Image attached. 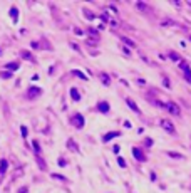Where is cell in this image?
I'll return each instance as SVG.
<instances>
[{
    "label": "cell",
    "instance_id": "ba28073f",
    "mask_svg": "<svg viewBox=\"0 0 191 193\" xmlns=\"http://www.w3.org/2000/svg\"><path fill=\"white\" fill-rule=\"evenodd\" d=\"M70 96H72V99H74V101H79V99H81V94H79V91H77L75 87H72V89H70Z\"/></svg>",
    "mask_w": 191,
    "mask_h": 193
},
{
    "label": "cell",
    "instance_id": "5b68a950",
    "mask_svg": "<svg viewBox=\"0 0 191 193\" xmlns=\"http://www.w3.org/2000/svg\"><path fill=\"white\" fill-rule=\"evenodd\" d=\"M117 136H121V131H111V133H107L106 136H102V141H104V143H107L109 140L117 138Z\"/></svg>",
    "mask_w": 191,
    "mask_h": 193
},
{
    "label": "cell",
    "instance_id": "9a60e30c",
    "mask_svg": "<svg viewBox=\"0 0 191 193\" xmlns=\"http://www.w3.org/2000/svg\"><path fill=\"white\" fill-rule=\"evenodd\" d=\"M168 156H173V158H178V160H183L184 158L183 154H179V153H168Z\"/></svg>",
    "mask_w": 191,
    "mask_h": 193
},
{
    "label": "cell",
    "instance_id": "4fadbf2b",
    "mask_svg": "<svg viewBox=\"0 0 191 193\" xmlns=\"http://www.w3.org/2000/svg\"><path fill=\"white\" fill-rule=\"evenodd\" d=\"M67 145H69V148H70V149H74V151H77V145H75V143H74L72 140H69V141H67Z\"/></svg>",
    "mask_w": 191,
    "mask_h": 193
},
{
    "label": "cell",
    "instance_id": "2e32d148",
    "mask_svg": "<svg viewBox=\"0 0 191 193\" xmlns=\"http://www.w3.org/2000/svg\"><path fill=\"white\" fill-rule=\"evenodd\" d=\"M74 76H79V77H81V79H86V81H87V77H86V74L79 72V71H74Z\"/></svg>",
    "mask_w": 191,
    "mask_h": 193
},
{
    "label": "cell",
    "instance_id": "277c9868",
    "mask_svg": "<svg viewBox=\"0 0 191 193\" xmlns=\"http://www.w3.org/2000/svg\"><path fill=\"white\" fill-rule=\"evenodd\" d=\"M97 111H101V113H109V102H107V101H101V102L97 104Z\"/></svg>",
    "mask_w": 191,
    "mask_h": 193
},
{
    "label": "cell",
    "instance_id": "ffe728a7",
    "mask_svg": "<svg viewBox=\"0 0 191 193\" xmlns=\"http://www.w3.org/2000/svg\"><path fill=\"white\" fill-rule=\"evenodd\" d=\"M186 79H188V82H191V74H188V76H186Z\"/></svg>",
    "mask_w": 191,
    "mask_h": 193
},
{
    "label": "cell",
    "instance_id": "8fae6325",
    "mask_svg": "<svg viewBox=\"0 0 191 193\" xmlns=\"http://www.w3.org/2000/svg\"><path fill=\"white\" fill-rule=\"evenodd\" d=\"M7 69H10V71H17V69H19V62H10V64H7Z\"/></svg>",
    "mask_w": 191,
    "mask_h": 193
},
{
    "label": "cell",
    "instance_id": "d6986e66",
    "mask_svg": "<svg viewBox=\"0 0 191 193\" xmlns=\"http://www.w3.org/2000/svg\"><path fill=\"white\" fill-rule=\"evenodd\" d=\"M117 161H119V166H123V168L126 166V161H124L123 158H117Z\"/></svg>",
    "mask_w": 191,
    "mask_h": 193
},
{
    "label": "cell",
    "instance_id": "6da1fadb",
    "mask_svg": "<svg viewBox=\"0 0 191 193\" xmlns=\"http://www.w3.org/2000/svg\"><path fill=\"white\" fill-rule=\"evenodd\" d=\"M166 109H168L171 114H174V116H179V114H181V109H179V106H178L176 102H166Z\"/></svg>",
    "mask_w": 191,
    "mask_h": 193
},
{
    "label": "cell",
    "instance_id": "7a4b0ae2",
    "mask_svg": "<svg viewBox=\"0 0 191 193\" xmlns=\"http://www.w3.org/2000/svg\"><path fill=\"white\" fill-rule=\"evenodd\" d=\"M70 121H72V124H74L75 128L84 126V116H82V114H74V116L70 118Z\"/></svg>",
    "mask_w": 191,
    "mask_h": 193
},
{
    "label": "cell",
    "instance_id": "7c38bea8",
    "mask_svg": "<svg viewBox=\"0 0 191 193\" xmlns=\"http://www.w3.org/2000/svg\"><path fill=\"white\" fill-rule=\"evenodd\" d=\"M35 93L40 94V89H35V87H32V89H29V94H30V98H34V96H37Z\"/></svg>",
    "mask_w": 191,
    "mask_h": 193
},
{
    "label": "cell",
    "instance_id": "52a82bcc",
    "mask_svg": "<svg viewBox=\"0 0 191 193\" xmlns=\"http://www.w3.org/2000/svg\"><path fill=\"white\" fill-rule=\"evenodd\" d=\"M126 102L129 104V107L132 109V111H134V113H139V107L136 106V102H134V101L131 99V98H128V99H126Z\"/></svg>",
    "mask_w": 191,
    "mask_h": 193
},
{
    "label": "cell",
    "instance_id": "3957f363",
    "mask_svg": "<svg viewBox=\"0 0 191 193\" xmlns=\"http://www.w3.org/2000/svg\"><path fill=\"white\" fill-rule=\"evenodd\" d=\"M161 126H163V129H166L169 134H174V126L171 124V121H168V119H161Z\"/></svg>",
    "mask_w": 191,
    "mask_h": 193
},
{
    "label": "cell",
    "instance_id": "5bb4252c",
    "mask_svg": "<svg viewBox=\"0 0 191 193\" xmlns=\"http://www.w3.org/2000/svg\"><path fill=\"white\" fill-rule=\"evenodd\" d=\"M137 8H141V10H144V12H149L151 8L148 5H144V4H137Z\"/></svg>",
    "mask_w": 191,
    "mask_h": 193
},
{
    "label": "cell",
    "instance_id": "8992f818",
    "mask_svg": "<svg viewBox=\"0 0 191 193\" xmlns=\"http://www.w3.org/2000/svg\"><path fill=\"white\" fill-rule=\"evenodd\" d=\"M132 154H134V158L139 161H146V156L143 154V151L141 149H137V148H132Z\"/></svg>",
    "mask_w": 191,
    "mask_h": 193
},
{
    "label": "cell",
    "instance_id": "30bf717a",
    "mask_svg": "<svg viewBox=\"0 0 191 193\" xmlns=\"http://www.w3.org/2000/svg\"><path fill=\"white\" fill-rule=\"evenodd\" d=\"M5 170H7V160H2L0 161V175L5 173Z\"/></svg>",
    "mask_w": 191,
    "mask_h": 193
},
{
    "label": "cell",
    "instance_id": "e0dca14e",
    "mask_svg": "<svg viewBox=\"0 0 191 193\" xmlns=\"http://www.w3.org/2000/svg\"><path fill=\"white\" fill-rule=\"evenodd\" d=\"M169 54H171V59L179 60V62H181V57H179V55H176V52H169Z\"/></svg>",
    "mask_w": 191,
    "mask_h": 193
},
{
    "label": "cell",
    "instance_id": "ac0fdd59",
    "mask_svg": "<svg viewBox=\"0 0 191 193\" xmlns=\"http://www.w3.org/2000/svg\"><path fill=\"white\" fill-rule=\"evenodd\" d=\"M22 55H24V57H27V59H30V60H34V57L30 55V52H22Z\"/></svg>",
    "mask_w": 191,
    "mask_h": 193
},
{
    "label": "cell",
    "instance_id": "9c48e42d",
    "mask_svg": "<svg viewBox=\"0 0 191 193\" xmlns=\"http://www.w3.org/2000/svg\"><path fill=\"white\" fill-rule=\"evenodd\" d=\"M99 77H101V79H102V84H106V86H109V76H107V74H104V72H101L99 74Z\"/></svg>",
    "mask_w": 191,
    "mask_h": 193
},
{
    "label": "cell",
    "instance_id": "44dd1931",
    "mask_svg": "<svg viewBox=\"0 0 191 193\" xmlns=\"http://www.w3.org/2000/svg\"><path fill=\"white\" fill-rule=\"evenodd\" d=\"M20 193H27V188H22V190H20Z\"/></svg>",
    "mask_w": 191,
    "mask_h": 193
}]
</instances>
